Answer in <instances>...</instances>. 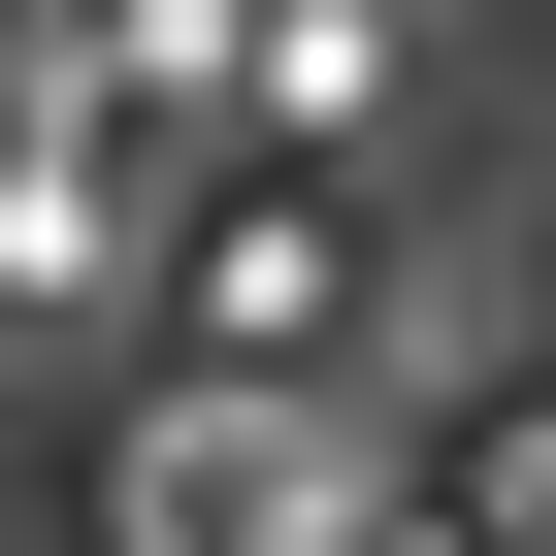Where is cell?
Returning <instances> with one entry per match:
<instances>
[{
    "label": "cell",
    "mask_w": 556,
    "mask_h": 556,
    "mask_svg": "<svg viewBox=\"0 0 556 556\" xmlns=\"http://www.w3.org/2000/svg\"><path fill=\"white\" fill-rule=\"evenodd\" d=\"M197 328H229V361H328V328H361V197L295 164L262 229H197Z\"/></svg>",
    "instance_id": "cell-1"
}]
</instances>
